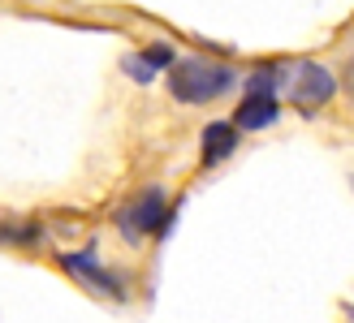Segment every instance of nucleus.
Instances as JSON below:
<instances>
[{
	"instance_id": "nucleus-9",
	"label": "nucleus",
	"mask_w": 354,
	"mask_h": 323,
	"mask_svg": "<svg viewBox=\"0 0 354 323\" xmlns=\"http://www.w3.org/2000/svg\"><path fill=\"white\" fill-rule=\"evenodd\" d=\"M138 61H143L151 74H160V69H169V65L177 61V48H173V43H151V48L138 52Z\"/></svg>"
},
{
	"instance_id": "nucleus-3",
	"label": "nucleus",
	"mask_w": 354,
	"mask_h": 323,
	"mask_svg": "<svg viewBox=\"0 0 354 323\" xmlns=\"http://www.w3.org/2000/svg\"><path fill=\"white\" fill-rule=\"evenodd\" d=\"M61 267L69 276H78L86 289H95L100 297H113V302H126V284L113 267H104L95 250H65L61 255Z\"/></svg>"
},
{
	"instance_id": "nucleus-2",
	"label": "nucleus",
	"mask_w": 354,
	"mask_h": 323,
	"mask_svg": "<svg viewBox=\"0 0 354 323\" xmlns=\"http://www.w3.org/2000/svg\"><path fill=\"white\" fill-rule=\"evenodd\" d=\"M165 224H169V203H165V190H143L134 194V199L117 211V228L126 242H143L151 233H160L165 237Z\"/></svg>"
},
{
	"instance_id": "nucleus-7",
	"label": "nucleus",
	"mask_w": 354,
	"mask_h": 323,
	"mask_svg": "<svg viewBox=\"0 0 354 323\" xmlns=\"http://www.w3.org/2000/svg\"><path fill=\"white\" fill-rule=\"evenodd\" d=\"M286 86V69L281 65H263V69H255V74H246L242 78V99H277V91Z\"/></svg>"
},
{
	"instance_id": "nucleus-5",
	"label": "nucleus",
	"mask_w": 354,
	"mask_h": 323,
	"mask_svg": "<svg viewBox=\"0 0 354 323\" xmlns=\"http://www.w3.org/2000/svg\"><path fill=\"white\" fill-rule=\"evenodd\" d=\"M234 147H238L234 121H212V125H203V168L225 164V159L234 155Z\"/></svg>"
},
{
	"instance_id": "nucleus-4",
	"label": "nucleus",
	"mask_w": 354,
	"mask_h": 323,
	"mask_svg": "<svg viewBox=\"0 0 354 323\" xmlns=\"http://www.w3.org/2000/svg\"><path fill=\"white\" fill-rule=\"evenodd\" d=\"M290 91H294V99H298L303 112H315V108H324L333 95H337V78H333L320 61H303L294 69V86H290Z\"/></svg>"
},
{
	"instance_id": "nucleus-8",
	"label": "nucleus",
	"mask_w": 354,
	"mask_h": 323,
	"mask_svg": "<svg viewBox=\"0 0 354 323\" xmlns=\"http://www.w3.org/2000/svg\"><path fill=\"white\" fill-rule=\"evenodd\" d=\"M44 233L39 220H0V246H39Z\"/></svg>"
},
{
	"instance_id": "nucleus-1",
	"label": "nucleus",
	"mask_w": 354,
	"mask_h": 323,
	"mask_svg": "<svg viewBox=\"0 0 354 323\" xmlns=\"http://www.w3.org/2000/svg\"><path fill=\"white\" fill-rule=\"evenodd\" d=\"M238 86V74L229 65L199 61V57H177L169 65V95L186 108H199L212 99H225Z\"/></svg>"
},
{
	"instance_id": "nucleus-6",
	"label": "nucleus",
	"mask_w": 354,
	"mask_h": 323,
	"mask_svg": "<svg viewBox=\"0 0 354 323\" xmlns=\"http://www.w3.org/2000/svg\"><path fill=\"white\" fill-rule=\"evenodd\" d=\"M277 121H281V104L277 99H242L238 112H234V130L259 134V130H268V125H277Z\"/></svg>"
}]
</instances>
